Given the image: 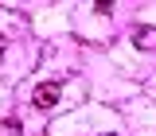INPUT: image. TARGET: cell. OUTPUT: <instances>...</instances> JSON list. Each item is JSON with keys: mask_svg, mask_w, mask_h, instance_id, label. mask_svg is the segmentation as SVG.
Instances as JSON below:
<instances>
[{"mask_svg": "<svg viewBox=\"0 0 156 136\" xmlns=\"http://www.w3.org/2000/svg\"><path fill=\"white\" fill-rule=\"evenodd\" d=\"M23 128H20V121L16 117H8V121H0V136H20Z\"/></svg>", "mask_w": 156, "mask_h": 136, "instance_id": "3957f363", "label": "cell"}, {"mask_svg": "<svg viewBox=\"0 0 156 136\" xmlns=\"http://www.w3.org/2000/svg\"><path fill=\"white\" fill-rule=\"evenodd\" d=\"M101 136H117V132H101Z\"/></svg>", "mask_w": 156, "mask_h": 136, "instance_id": "277c9868", "label": "cell"}, {"mask_svg": "<svg viewBox=\"0 0 156 136\" xmlns=\"http://www.w3.org/2000/svg\"><path fill=\"white\" fill-rule=\"evenodd\" d=\"M133 43L140 47V51H152V47H156V27H136Z\"/></svg>", "mask_w": 156, "mask_h": 136, "instance_id": "7a4b0ae2", "label": "cell"}, {"mask_svg": "<svg viewBox=\"0 0 156 136\" xmlns=\"http://www.w3.org/2000/svg\"><path fill=\"white\" fill-rule=\"evenodd\" d=\"M0 51H4V43H0Z\"/></svg>", "mask_w": 156, "mask_h": 136, "instance_id": "5b68a950", "label": "cell"}, {"mask_svg": "<svg viewBox=\"0 0 156 136\" xmlns=\"http://www.w3.org/2000/svg\"><path fill=\"white\" fill-rule=\"evenodd\" d=\"M58 97H62V82H43V86H35L31 101L39 109H51V105H58Z\"/></svg>", "mask_w": 156, "mask_h": 136, "instance_id": "6da1fadb", "label": "cell"}]
</instances>
